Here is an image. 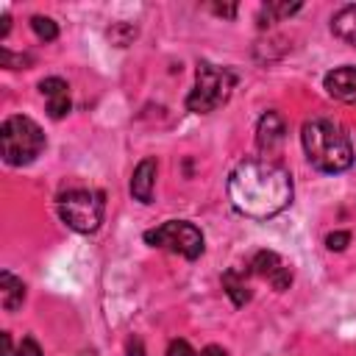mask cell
<instances>
[{"mask_svg": "<svg viewBox=\"0 0 356 356\" xmlns=\"http://www.w3.org/2000/svg\"><path fill=\"white\" fill-rule=\"evenodd\" d=\"M228 200L250 220H270L292 203V175L270 159H245L228 175Z\"/></svg>", "mask_w": 356, "mask_h": 356, "instance_id": "1", "label": "cell"}, {"mask_svg": "<svg viewBox=\"0 0 356 356\" xmlns=\"http://www.w3.org/2000/svg\"><path fill=\"white\" fill-rule=\"evenodd\" d=\"M300 142L309 164L320 172L337 175L350 170L353 164V142L350 134L331 117H312L300 128Z\"/></svg>", "mask_w": 356, "mask_h": 356, "instance_id": "2", "label": "cell"}, {"mask_svg": "<svg viewBox=\"0 0 356 356\" xmlns=\"http://www.w3.org/2000/svg\"><path fill=\"white\" fill-rule=\"evenodd\" d=\"M47 139L39 122H33L25 114H11L0 125V147H3V161L11 167H25L36 161L44 150Z\"/></svg>", "mask_w": 356, "mask_h": 356, "instance_id": "3", "label": "cell"}, {"mask_svg": "<svg viewBox=\"0 0 356 356\" xmlns=\"http://www.w3.org/2000/svg\"><path fill=\"white\" fill-rule=\"evenodd\" d=\"M236 86V72L211 61H197L195 72V86L186 95V108L195 114H209L217 111L220 106L228 103L231 92Z\"/></svg>", "mask_w": 356, "mask_h": 356, "instance_id": "4", "label": "cell"}, {"mask_svg": "<svg viewBox=\"0 0 356 356\" xmlns=\"http://www.w3.org/2000/svg\"><path fill=\"white\" fill-rule=\"evenodd\" d=\"M56 211L67 228L78 234H95L106 214V195L100 189H70L58 195Z\"/></svg>", "mask_w": 356, "mask_h": 356, "instance_id": "5", "label": "cell"}, {"mask_svg": "<svg viewBox=\"0 0 356 356\" xmlns=\"http://www.w3.org/2000/svg\"><path fill=\"white\" fill-rule=\"evenodd\" d=\"M145 242L170 253H178L189 261H195L203 253V234L197 225L186 222V220H167L159 228L145 231Z\"/></svg>", "mask_w": 356, "mask_h": 356, "instance_id": "6", "label": "cell"}, {"mask_svg": "<svg viewBox=\"0 0 356 356\" xmlns=\"http://www.w3.org/2000/svg\"><path fill=\"white\" fill-rule=\"evenodd\" d=\"M250 270H253L256 275L267 278L275 292H284V289H289V284H292L289 267H286V264L281 261V256L273 253V250H259V253L253 256V261H250Z\"/></svg>", "mask_w": 356, "mask_h": 356, "instance_id": "7", "label": "cell"}, {"mask_svg": "<svg viewBox=\"0 0 356 356\" xmlns=\"http://www.w3.org/2000/svg\"><path fill=\"white\" fill-rule=\"evenodd\" d=\"M286 136V122L278 111H264L256 122V147L261 153H275Z\"/></svg>", "mask_w": 356, "mask_h": 356, "instance_id": "8", "label": "cell"}, {"mask_svg": "<svg viewBox=\"0 0 356 356\" xmlns=\"http://www.w3.org/2000/svg\"><path fill=\"white\" fill-rule=\"evenodd\" d=\"M323 86L334 100L356 106V67H334L331 72H325Z\"/></svg>", "mask_w": 356, "mask_h": 356, "instance_id": "9", "label": "cell"}, {"mask_svg": "<svg viewBox=\"0 0 356 356\" xmlns=\"http://www.w3.org/2000/svg\"><path fill=\"white\" fill-rule=\"evenodd\" d=\"M39 92L47 97V114L53 120H61L64 114H70L72 108V100H70V86L64 78H44L39 81Z\"/></svg>", "mask_w": 356, "mask_h": 356, "instance_id": "10", "label": "cell"}, {"mask_svg": "<svg viewBox=\"0 0 356 356\" xmlns=\"http://www.w3.org/2000/svg\"><path fill=\"white\" fill-rule=\"evenodd\" d=\"M156 172H159V164L156 159H142L136 167H134V175H131V195L139 200V203H150L153 200V186H156Z\"/></svg>", "mask_w": 356, "mask_h": 356, "instance_id": "11", "label": "cell"}, {"mask_svg": "<svg viewBox=\"0 0 356 356\" xmlns=\"http://www.w3.org/2000/svg\"><path fill=\"white\" fill-rule=\"evenodd\" d=\"M25 300V284L22 278H17L11 270L0 273V303L6 312H17Z\"/></svg>", "mask_w": 356, "mask_h": 356, "instance_id": "12", "label": "cell"}, {"mask_svg": "<svg viewBox=\"0 0 356 356\" xmlns=\"http://www.w3.org/2000/svg\"><path fill=\"white\" fill-rule=\"evenodd\" d=\"M331 33L337 39H342L345 44L356 47V3L353 6H342L339 11H334V17H331Z\"/></svg>", "mask_w": 356, "mask_h": 356, "instance_id": "13", "label": "cell"}, {"mask_svg": "<svg viewBox=\"0 0 356 356\" xmlns=\"http://www.w3.org/2000/svg\"><path fill=\"white\" fill-rule=\"evenodd\" d=\"M222 289H225V295L234 300V306H245V303L250 300V286H248L242 270H228V273L222 275Z\"/></svg>", "mask_w": 356, "mask_h": 356, "instance_id": "14", "label": "cell"}, {"mask_svg": "<svg viewBox=\"0 0 356 356\" xmlns=\"http://www.w3.org/2000/svg\"><path fill=\"white\" fill-rule=\"evenodd\" d=\"M295 11H300V3H267V6H261L259 25L264 28V25H270V22H275V19H286V17H292Z\"/></svg>", "mask_w": 356, "mask_h": 356, "instance_id": "15", "label": "cell"}, {"mask_svg": "<svg viewBox=\"0 0 356 356\" xmlns=\"http://www.w3.org/2000/svg\"><path fill=\"white\" fill-rule=\"evenodd\" d=\"M31 28H33V33H36L42 42H53V39L58 36V25H56L50 17H42V14H33V17H31Z\"/></svg>", "mask_w": 356, "mask_h": 356, "instance_id": "16", "label": "cell"}, {"mask_svg": "<svg viewBox=\"0 0 356 356\" xmlns=\"http://www.w3.org/2000/svg\"><path fill=\"white\" fill-rule=\"evenodd\" d=\"M136 36V28L134 25H128V22H117V25H111L108 28V39L114 42V44H120V47H125V44H131V39Z\"/></svg>", "mask_w": 356, "mask_h": 356, "instance_id": "17", "label": "cell"}, {"mask_svg": "<svg viewBox=\"0 0 356 356\" xmlns=\"http://www.w3.org/2000/svg\"><path fill=\"white\" fill-rule=\"evenodd\" d=\"M348 245H350V234H348V231H334V234L325 236V248H328V250H337V253H339V250H345Z\"/></svg>", "mask_w": 356, "mask_h": 356, "instance_id": "18", "label": "cell"}, {"mask_svg": "<svg viewBox=\"0 0 356 356\" xmlns=\"http://www.w3.org/2000/svg\"><path fill=\"white\" fill-rule=\"evenodd\" d=\"M164 356H197L195 350H192V345L186 342V339H172L170 345H167V353Z\"/></svg>", "mask_w": 356, "mask_h": 356, "instance_id": "19", "label": "cell"}, {"mask_svg": "<svg viewBox=\"0 0 356 356\" xmlns=\"http://www.w3.org/2000/svg\"><path fill=\"white\" fill-rule=\"evenodd\" d=\"M17 356H44V353H42V348L33 337H22V342L17 348Z\"/></svg>", "mask_w": 356, "mask_h": 356, "instance_id": "20", "label": "cell"}, {"mask_svg": "<svg viewBox=\"0 0 356 356\" xmlns=\"http://www.w3.org/2000/svg\"><path fill=\"white\" fill-rule=\"evenodd\" d=\"M128 356H145V345H142V339H139V337L128 339Z\"/></svg>", "mask_w": 356, "mask_h": 356, "instance_id": "21", "label": "cell"}, {"mask_svg": "<svg viewBox=\"0 0 356 356\" xmlns=\"http://www.w3.org/2000/svg\"><path fill=\"white\" fill-rule=\"evenodd\" d=\"M197 356H228V353H225V348H220V345H206Z\"/></svg>", "mask_w": 356, "mask_h": 356, "instance_id": "22", "label": "cell"}, {"mask_svg": "<svg viewBox=\"0 0 356 356\" xmlns=\"http://www.w3.org/2000/svg\"><path fill=\"white\" fill-rule=\"evenodd\" d=\"M211 11L220 14V17H234L236 14V6H211Z\"/></svg>", "mask_w": 356, "mask_h": 356, "instance_id": "23", "label": "cell"}, {"mask_svg": "<svg viewBox=\"0 0 356 356\" xmlns=\"http://www.w3.org/2000/svg\"><path fill=\"white\" fill-rule=\"evenodd\" d=\"M75 356H97L95 350H81V353H75Z\"/></svg>", "mask_w": 356, "mask_h": 356, "instance_id": "24", "label": "cell"}]
</instances>
